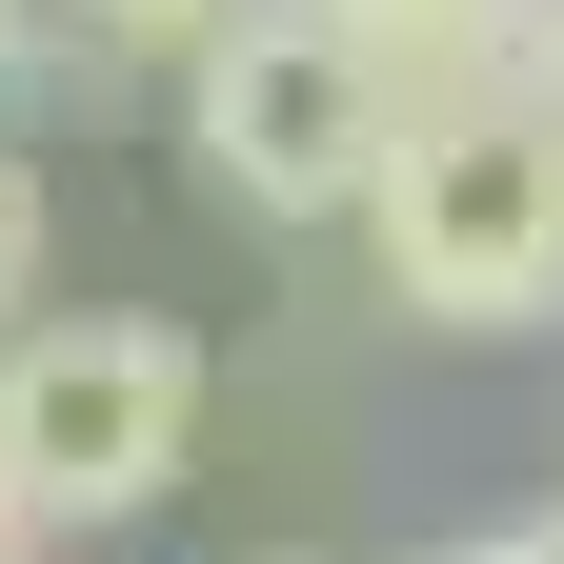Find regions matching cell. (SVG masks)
Masks as SVG:
<instances>
[{
	"instance_id": "3957f363",
	"label": "cell",
	"mask_w": 564,
	"mask_h": 564,
	"mask_svg": "<svg viewBox=\"0 0 564 564\" xmlns=\"http://www.w3.org/2000/svg\"><path fill=\"white\" fill-rule=\"evenodd\" d=\"M383 162H403V82L343 21L242 0V21L202 41V182H223L242 223H364Z\"/></svg>"
},
{
	"instance_id": "277c9868",
	"label": "cell",
	"mask_w": 564,
	"mask_h": 564,
	"mask_svg": "<svg viewBox=\"0 0 564 564\" xmlns=\"http://www.w3.org/2000/svg\"><path fill=\"white\" fill-rule=\"evenodd\" d=\"M303 21H343V41L403 82V121H423V101H505L544 0H303Z\"/></svg>"
},
{
	"instance_id": "5b68a950",
	"label": "cell",
	"mask_w": 564,
	"mask_h": 564,
	"mask_svg": "<svg viewBox=\"0 0 564 564\" xmlns=\"http://www.w3.org/2000/svg\"><path fill=\"white\" fill-rule=\"evenodd\" d=\"M21 303H41V162L0 141V343H21Z\"/></svg>"
},
{
	"instance_id": "52a82bcc",
	"label": "cell",
	"mask_w": 564,
	"mask_h": 564,
	"mask_svg": "<svg viewBox=\"0 0 564 564\" xmlns=\"http://www.w3.org/2000/svg\"><path fill=\"white\" fill-rule=\"evenodd\" d=\"M444 564H564V505H524V524H484V544H444Z\"/></svg>"
},
{
	"instance_id": "9c48e42d",
	"label": "cell",
	"mask_w": 564,
	"mask_h": 564,
	"mask_svg": "<svg viewBox=\"0 0 564 564\" xmlns=\"http://www.w3.org/2000/svg\"><path fill=\"white\" fill-rule=\"evenodd\" d=\"M0 564H41V524H21V484H0Z\"/></svg>"
},
{
	"instance_id": "30bf717a",
	"label": "cell",
	"mask_w": 564,
	"mask_h": 564,
	"mask_svg": "<svg viewBox=\"0 0 564 564\" xmlns=\"http://www.w3.org/2000/svg\"><path fill=\"white\" fill-rule=\"evenodd\" d=\"M282 564H303V544H282Z\"/></svg>"
},
{
	"instance_id": "8992f818",
	"label": "cell",
	"mask_w": 564,
	"mask_h": 564,
	"mask_svg": "<svg viewBox=\"0 0 564 564\" xmlns=\"http://www.w3.org/2000/svg\"><path fill=\"white\" fill-rule=\"evenodd\" d=\"M242 0H101V41H223Z\"/></svg>"
},
{
	"instance_id": "7a4b0ae2",
	"label": "cell",
	"mask_w": 564,
	"mask_h": 564,
	"mask_svg": "<svg viewBox=\"0 0 564 564\" xmlns=\"http://www.w3.org/2000/svg\"><path fill=\"white\" fill-rule=\"evenodd\" d=\"M182 464H202V343L182 323L82 303V323H21V343H0V484H21L41 564L101 544V524H141Z\"/></svg>"
},
{
	"instance_id": "ba28073f",
	"label": "cell",
	"mask_w": 564,
	"mask_h": 564,
	"mask_svg": "<svg viewBox=\"0 0 564 564\" xmlns=\"http://www.w3.org/2000/svg\"><path fill=\"white\" fill-rule=\"evenodd\" d=\"M524 82H544V101H564V0H544V21H524Z\"/></svg>"
},
{
	"instance_id": "6da1fadb",
	"label": "cell",
	"mask_w": 564,
	"mask_h": 564,
	"mask_svg": "<svg viewBox=\"0 0 564 564\" xmlns=\"http://www.w3.org/2000/svg\"><path fill=\"white\" fill-rule=\"evenodd\" d=\"M364 242H383V303L403 323H544L564 303V101L505 82V101H423L403 121V162L364 202Z\"/></svg>"
}]
</instances>
